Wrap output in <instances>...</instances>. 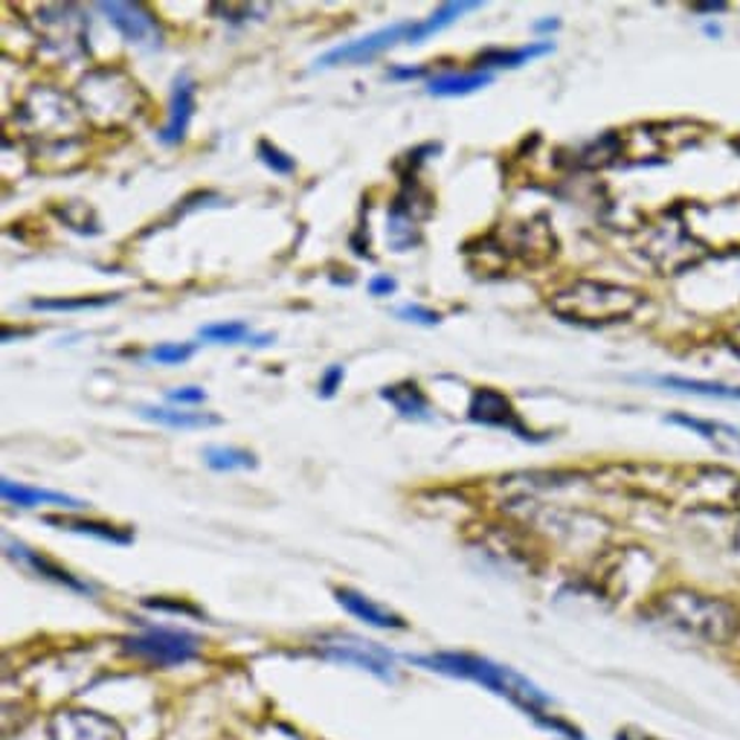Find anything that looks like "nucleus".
<instances>
[{"label": "nucleus", "instance_id": "f257e3e1", "mask_svg": "<svg viewBox=\"0 0 740 740\" xmlns=\"http://www.w3.org/2000/svg\"><path fill=\"white\" fill-rule=\"evenodd\" d=\"M410 663L421 665V668H427V670H436V674H444V677L468 679V683L483 686L485 691L497 694V697L511 702L515 709H520L522 715L531 717L540 729L552 732L554 738L584 740V734L578 732L575 726L561 720L558 715H552L554 700L538 686V683H531L529 677H522L520 670L508 668V665L494 663V659H488V656L442 651V654L410 656Z\"/></svg>", "mask_w": 740, "mask_h": 740}, {"label": "nucleus", "instance_id": "f03ea898", "mask_svg": "<svg viewBox=\"0 0 740 740\" xmlns=\"http://www.w3.org/2000/svg\"><path fill=\"white\" fill-rule=\"evenodd\" d=\"M656 619L706 645H729L740 631V610L732 601L697 590H670L654 607Z\"/></svg>", "mask_w": 740, "mask_h": 740}, {"label": "nucleus", "instance_id": "7ed1b4c3", "mask_svg": "<svg viewBox=\"0 0 740 740\" xmlns=\"http://www.w3.org/2000/svg\"><path fill=\"white\" fill-rule=\"evenodd\" d=\"M642 305H645L642 290L601 279H578L549 299L554 317L590 328L631 320Z\"/></svg>", "mask_w": 740, "mask_h": 740}, {"label": "nucleus", "instance_id": "20e7f679", "mask_svg": "<svg viewBox=\"0 0 740 740\" xmlns=\"http://www.w3.org/2000/svg\"><path fill=\"white\" fill-rule=\"evenodd\" d=\"M76 102L85 119L114 128L140 117V110L146 108V94L140 82L123 67H94L78 82Z\"/></svg>", "mask_w": 740, "mask_h": 740}, {"label": "nucleus", "instance_id": "39448f33", "mask_svg": "<svg viewBox=\"0 0 740 740\" xmlns=\"http://www.w3.org/2000/svg\"><path fill=\"white\" fill-rule=\"evenodd\" d=\"M125 654L137 656L142 663L157 665V668H178V665L192 663L201 651L198 636L189 631H175V627H155L148 624L140 633H134L123 639Z\"/></svg>", "mask_w": 740, "mask_h": 740}, {"label": "nucleus", "instance_id": "423d86ee", "mask_svg": "<svg viewBox=\"0 0 740 740\" xmlns=\"http://www.w3.org/2000/svg\"><path fill=\"white\" fill-rule=\"evenodd\" d=\"M320 656L331 663H343L351 668H360L383 679V683H395L398 679V659L392 651H387L378 642L358 639V636H328L320 642Z\"/></svg>", "mask_w": 740, "mask_h": 740}, {"label": "nucleus", "instance_id": "0eeeda50", "mask_svg": "<svg viewBox=\"0 0 740 740\" xmlns=\"http://www.w3.org/2000/svg\"><path fill=\"white\" fill-rule=\"evenodd\" d=\"M410 32H413V21H398L392 27L369 32L363 39L328 50L326 55L317 59L314 67L317 71H331V67H343V64H367L372 59H378L381 53H387V50L395 47V44H410Z\"/></svg>", "mask_w": 740, "mask_h": 740}, {"label": "nucleus", "instance_id": "6e6552de", "mask_svg": "<svg viewBox=\"0 0 740 740\" xmlns=\"http://www.w3.org/2000/svg\"><path fill=\"white\" fill-rule=\"evenodd\" d=\"M102 15L108 18V24L123 35L128 44L140 50H157L163 44V27L151 15V9L142 3H128V0H105L96 3Z\"/></svg>", "mask_w": 740, "mask_h": 740}, {"label": "nucleus", "instance_id": "1a4fd4ad", "mask_svg": "<svg viewBox=\"0 0 740 740\" xmlns=\"http://www.w3.org/2000/svg\"><path fill=\"white\" fill-rule=\"evenodd\" d=\"M468 419L474 424H483V427H497V430H508V433H515L517 438L522 442H543L540 436H535L526 424L520 421V413L511 404V398L503 395L494 387H479L471 395L468 404Z\"/></svg>", "mask_w": 740, "mask_h": 740}, {"label": "nucleus", "instance_id": "9d476101", "mask_svg": "<svg viewBox=\"0 0 740 740\" xmlns=\"http://www.w3.org/2000/svg\"><path fill=\"white\" fill-rule=\"evenodd\" d=\"M39 32L62 55H82L87 50V21L76 7H44L39 12Z\"/></svg>", "mask_w": 740, "mask_h": 740}, {"label": "nucleus", "instance_id": "9b49d317", "mask_svg": "<svg viewBox=\"0 0 740 740\" xmlns=\"http://www.w3.org/2000/svg\"><path fill=\"white\" fill-rule=\"evenodd\" d=\"M50 740H125L110 717L87 709L55 711L50 720Z\"/></svg>", "mask_w": 740, "mask_h": 740}, {"label": "nucleus", "instance_id": "f8f14e48", "mask_svg": "<svg viewBox=\"0 0 740 740\" xmlns=\"http://www.w3.org/2000/svg\"><path fill=\"white\" fill-rule=\"evenodd\" d=\"M430 203V198H419L415 192H401L392 201L390 219H387V239L395 253H406L421 242V221L427 219L433 207H419Z\"/></svg>", "mask_w": 740, "mask_h": 740}, {"label": "nucleus", "instance_id": "ddd939ff", "mask_svg": "<svg viewBox=\"0 0 740 740\" xmlns=\"http://www.w3.org/2000/svg\"><path fill=\"white\" fill-rule=\"evenodd\" d=\"M195 114V78L189 73H178L172 82V96H169V119H166L160 142L163 146H178L187 140L189 123Z\"/></svg>", "mask_w": 740, "mask_h": 740}, {"label": "nucleus", "instance_id": "4468645a", "mask_svg": "<svg viewBox=\"0 0 740 740\" xmlns=\"http://www.w3.org/2000/svg\"><path fill=\"white\" fill-rule=\"evenodd\" d=\"M335 595L337 604H340L346 613H351L355 619L369 624V627H378V631H404L406 627V622L398 616V613H392L390 607L374 604V601L369 599V595H363V592L343 586V590H335Z\"/></svg>", "mask_w": 740, "mask_h": 740}, {"label": "nucleus", "instance_id": "2eb2a0df", "mask_svg": "<svg viewBox=\"0 0 740 740\" xmlns=\"http://www.w3.org/2000/svg\"><path fill=\"white\" fill-rule=\"evenodd\" d=\"M554 50L552 41H531V44H522V47L515 50H503V47H491L479 53L474 59V67L479 73H491V71H517L522 64L535 62V59H543Z\"/></svg>", "mask_w": 740, "mask_h": 740}, {"label": "nucleus", "instance_id": "dca6fc26", "mask_svg": "<svg viewBox=\"0 0 740 740\" xmlns=\"http://www.w3.org/2000/svg\"><path fill=\"white\" fill-rule=\"evenodd\" d=\"M7 554H9V558H15V561L24 563V567H30L32 572H39L41 578L53 581V584H62V586H67V590H73V592H85V595H91V592H94V586L87 584V581L76 578L73 572H67L64 567H59V563H53L50 558H44V554L32 552V549H27L24 543H12V540H7Z\"/></svg>", "mask_w": 740, "mask_h": 740}, {"label": "nucleus", "instance_id": "f3484780", "mask_svg": "<svg viewBox=\"0 0 740 740\" xmlns=\"http://www.w3.org/2000/svg\"><path fill=\"white\" fill-rule=\"evenodd\" d=\"M0 494L7 499L9 506L18 508H41V506H55V508H85L87 503L78 497L62 491H47V488H32L24 483H12V479H3L0 483Z\"/></svg>", "mask_w": 740, "mask_h": 740}, {"label": "nucleus", "instance_id": "a211bd4d", "mask_svg": "<svg viewBox=\"0 0 740 740\" xmlns=\"http://www.w3.org/2000/svg\"><path fill=\"white\" fill-rule=\"evenodd\" d=\"M378 395L387 401V404L395 406L398 415L413 421H433V410H430L427 395L421 392V387L415 381H401L392 383V387H383Z\"/></svg>", "mask_w": 740, "mask_h": 740}, {"label": "nucleus", "instance_id": "6ab92c4d", "mask_svg": "<svg viewBox=\"0 0 740 740\" xmlns=\"http://www.w3.org/2000/svg\"><path fill=\"white\" fill-rule=\"evenodd\" d=\"M651 383L665 387L670 392H683V395H700L717 398V401H740V387L723 381H700V378H679V374H659L651 378Z\"/></svg>", "mask_w": 740, "mask_h": 740}, {"label": "nucleus", "instance_id": "aec40b11", "mask_svg": "<svg viewBox=\"0 0 740 740\" xmlns=\"http://www.w3.org/2000/svg\"><path fill=\"white\" fill-rule=\"evenodd\" d=\"M474 9H479L476 0H451V3H442V7H438L430 18H424V21H413L410 44H421V41L430 39V35L447 30V27L456 24L465 12H474Z\"/></svg>", "mask_w": 740, "mask_h": 740}, {"label": "nucleus", "instance_id": "412c9836", "mask_svg": "<svg viewBox=\"0 0 740 740\" xmlns=\"http://www.w3.org/2000/svg\"><path fill=\"white\" fill-rule=\"evenodd\" d=\"M140 415L172 430H207L221 424V415L215 413H189V410H169V406H140Z\"/></svg>", "mask_w": 740, "mask_h": 740}, {"label": "nucleus", "instance_id": "4be33fe9", "mask_svg": "<svg viewBox=\"0 0 740 740\" xmlns=\"http://www.w3.org/2000/svg\"><path fill=\"white\" fill-rule=\"evenodd\" d=\"M494 82L491 73H479V71H468V73H444V76L430 78L427 82V94L430 96H468L476 94V91H483Z\"/></svg>", "mask_w": 740, "mask_h": 740}, {"label": "nucleus", "instance_id": "5701e85b", "mask_svg": "<svg viewBox=\"0 0 740 740\" xmlns=\"http://www.w3.org/2000/svg\"><path fill=\"white\" fill-rule=\"evenodd\" d=\"M47 526H55V529L62 531H76V535H91V538H99L105 543H117V546H128L131 543V531L128 529H117V526H110V522L102 520H78V517H44Z\"/></svg>", "mask_w": 740, "mask_h": 740}, {"label": "nucleus", "instance_id": "b1692460", "mask_svg": "<svg viewBox=\"0 0 740 740\" xmlns=\"http://www.w3.org/2000/svg\"><path fill=\"white\" fill-rule=\"evenodd\" d=\"M123 294H96V296H53V299H32V311H87V308H108Z\"/></svg>", "mask_w": 740, "mask_h": 740}, {"label": "nucleus", "instance_id": "393cba45", "mask_svg": "<svg viewBox=\"0 0 740 740\" xmlns=\"http://www.w3.org/2000/svg\"><path fill=\"white\" fill-rule=\"evenodd\" d=\"M203 462L212 471H250L256 468V456L242 447H224V444H212L203 451Z\"/></svg>", "mask_w": 740, "mask_h": 740}, {"label": "nucleus", "instance_id": "a878e982", "mask_svg": "<svg viewBox=\"0 0 740 740\" xmlns=\"http://www.w3.org/2000/svg\"><path fill=\"white\" fill-rule=\"evenodd\" d=\"M198 335L203 340H210V343H224V346H235V343H247L250 337V326L247 323L230 320V323H212V326H203Z\"/></svg>", "mask_w": 740, "mask_h": 740}, {"label": "nucleus", "instance_id": "bb28decb", "mask_svg": "<svg viewBox=\"0 0 740 740\" xmlns=\"http://www.w3.org/2000/svg\"><path fill=\"white\" fill-rule=\"evenodd\" d=\"M256 157L262 160V166H267L273 175H282V178H288V175L296 172V160L290 155H285L279 146H273L271 140H258L256 146Z\"/></svg>", "mask_w": 740, "mask_h": 740}, {"label": "nucleus", "instance_id": "cd10ccee", "mask_svg": "<svg viewBox=\"0 0 740 740\" xmlns=\"http://www.w3.org/2000/svg\"><path fill=\"white\" fill-rule=\"evenodd\" d=\"M192 355H195V343H160L148 351V360L163 363V367H175V363H183Z\"/></svg>", "mask_w": 740, "mask_h": 740}, {"label": "nucleus", "instance_id": "c85d7f7f", "mask_svg": "<svg viewBox=\"0 0 740 740\" xmlns=\"http://www.w3.org/2000/svg\"><path fill=\"white\" fill-rule=\"evenodd\" d=\"M395 314L401 320L415 323V326H438V323H442V314L430 311L424 305H401Z\"/></svg>", "mask_w": 740, "mask_h": 740}, {"label": "nucleus", "instance_id": "c756f323", "mask_svg": "<svg viewBox=\"0 0 740 740\" xmlns=\"http://www.w3.org/2000/svg\"><path fill=\"white\" fill-rule=\"evenodd\" d=\"M343 378H346V369L340 367V363H331V367H328L326 372H323L320 387H317L320 398H335L337 390L343 387Z\"/></svg>", "mask_w": 740, "mask_h": 740}, {"label": "nucleus", "instance_id": "7c9ffc66", "mask_svg": "<svg viewBox=\"0 0 740 740\" xmlns=\"http://www.w3.org/2000/svg\"><path fill=\"white\" fill-rule=\"evenodd\" d=\"M169 401L172 404H203L207 392L201 387H178V390H169Z\"/></svg>", "mask_w": 740, "mask_h": 740}, {"label": "nucleus", "instance_id": "2f4dec72", "mask_svg": "<svg viewBox=\"0 0 740 740\" xmlns=\"http://www.w3.org/2000/svg\"><path fill=\"white\" fill-rule=\"evenodd\" d=\"M398 290V282L392 276H374L369 279V294L372 296H390Z\"/></svg>", "mask_w": 740, "mask_h": 740}, {"label": "nucleus", "instance_id": "473e14b6", "mask_svg": "<svg viewBox=\"0 0 740 740\" xmlns=\"http://www.w3.org/2000/svg\"><path fill=\"white\" fill-rule=\"evenodd\" d=\"M424 71L421 67H390V78H421Z\"/></svg>", "mask_w": 740, "mask_h": 740}, {"label": "nucleus", "instance_id": "72a5a7b5", "mask_svg": "<svg viewBox=\"0 0 740 740\" xmlns=\"http://www.w3.org/2000/svg\"><path fill=\"white\" fill-rule=\"evenodd\" d=\"M616 740H659V738H654V734L631 732V729H624V732H619V734H616Z\"/></svg>", "mask_w": 740, "mask_h": 740}, {"label": "nucleus", "instance_id": "f704fd0d", "mask_svg": "<svg viewBox=\"0 0 740 740\" xmlns=\"http://www.w3.org/2000/svg\"><path fill=\"white\" fill-rule=\"evenodd\" d=\"M558 27H561V21H558V18H549V21H538V24H535V32H549L558 30Z\"/></svg>", "mask_w": 740, "mask_h": 740}, {"label": "nucleus", "instance_id": "c9c22d12", "mask_svg": "<svg viewBox=\"0 0 740 740\" xmlns=\"http://www.w3.org/2000/svg\"><path fill=\"white\" fill-rule=\"evenodd\" d=\"M738 506H740V497H738Z\"/></svg>", "mask_w": 740, "mask_h": 740}]
</instances>
